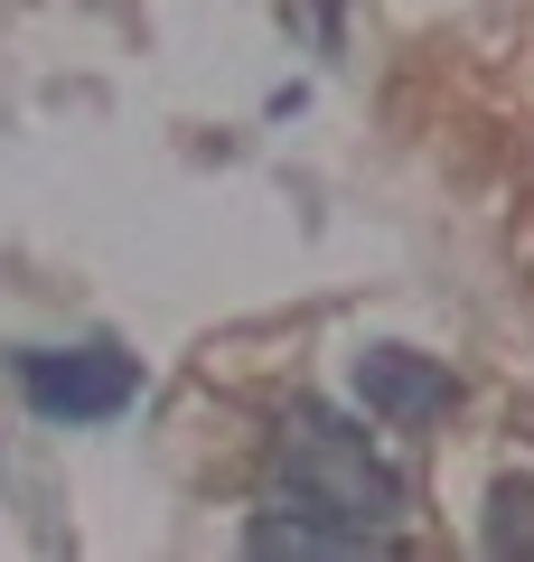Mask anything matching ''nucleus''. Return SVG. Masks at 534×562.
Returning <instances> with one entry per match:
<instances>
[{"mask_svg": "<svg viewBox=\"0 0 534 562\" xmlns=\"http://www.w3.org/2000/svg\"><path fill=\"white\" fill-rule=\"evenodd\" d=\"M272 516L300 535H329L337 553H376L403 525V469L356 422L300 403L272 441Z\"/></svg>", "mask_w": 534, "mask_h": 562, "instance_id": "nucleus-1", "label": "nucleus"}, {"mask_svg": "<svg viewBox=\"0 0 534 562\" xmlns=\"http://www.w3.org/2000/svg\"><path fill=\"white\" fill-rule=\"evenodd\" d=\"M10 375L38 422H113L141 403V357L122 347H20Z\"/></svg>", "mask_w": 534, "mask_h": 562, "instance_id": "nucleus-2", "label": "nucleus"}, {"mask_svg": "<svg viewBox=\"0 0 534 562\" xmlns=\"http://www.w3.org/2000/svg\"><path fill=\"white\" fill-rule=\"evenodd\" d=\"M356 403L376 422H394V431H422V422H441L459 403V375L441 357H413V347H366L356 357Z\"/></svg>", "mask_w": 534, "mask_h": 562, "instance_id": "nucleus-3", "label": "nucleus"}, {"mask_svg": "<svg viewBox=\"0 0 534 562\" xmlns=\"http://www.w3.org/2000/svg\"><path fill=\"white\" fill-rule=\"evenodd\" d=\"M488 553H534V487H497V506H488Z\"/></svg>", "mask_w": 534, "mask_h": 562, "instance_id": "nucleus-4", "label": "nucleus"}]
</instances>
